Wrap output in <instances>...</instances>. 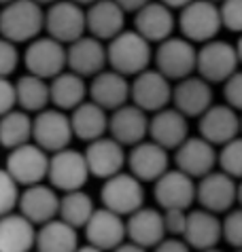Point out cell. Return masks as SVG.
<instances>
[{
	"instance_id": "6da1fadb",
	"label": "cell",
	"mask_w": 242,
	"mask_h": 252,
	"mask_svg": "<svg viewBox=\"0 0 242 252\" xmlns=\"http://www.w3.org/2000/svg\"><path fill=\"white\" fill-rule=\"evenodd\" d=\"M45 30V11L37 0H11L0 11V36L30 43Z\"/></svg>"
},
{
	"instance_id": "7a4b0ae2",
	"label": "cell",
	"mask_w": 242,
	"mask_h": 252,
	"mask_svg": "<svg viewBox=\"0 0 242 252\" xmlns=\"http://www.w3.org/2000/svg\"><path fill=\"white\" fill-rule=\"evenodd\" d=\"M106 53H109V66L125 76H136L147 70L153 60L151 43L136 30H123L115 38H111Z\"/></svg>"
},
{
	"instance_id": "3957f363",
	"label": "cell",
	"mask_w": 242,
	"mask_h": 252,
	"mask_svg": "<svg viewBox=\"0 0 242 252\" xmlns=\"http://www.w3.org/2000/svg\"><path fill=\"white\" fill-rule=\"evenodd\" d=\"M179 28L191 43H208L223 28L221 9L215 0H191L181 9Z\"/></svg>"
},
{
	"instance_id": "277c9868",
	"label": "cell",
	"mask_w": 242,
	"mask_h": 252,
	"mask_svg": "<svg viewBox=\"0 0 242 252\" xmlns=\"http://www.w3.org/2000/svg\"><path fill=\"white\" fill-rule=\"evenodd\" d=\"M153 60L161 74H166L170 81H181L198 70V49L189 38L170 36L158 43Z\"/></svg>"
},
{
	"instance_id": "5b68a950",
	"label": "cell",
	"mask_w": 242,
	"mask_h": 252,
	"mask_svg": "<svg viewBox=\"0 0 242 252\" xmlns=\"http://www.w3.org/2000/svg\"><path fill=\"white\" fill-rule=\"evenodd\" d=\"M45 30L49 36L64 45L81 38L87 30V15L83 11V4L75 0H55L45 13Z\"/></svg>"
},
{
	"instance_id": "8992f818",
	"label": "cell",
	"mask_w": 242,
	"mask_h": 252,
	"mask_svg": "<svg viewBox=\"0 0 242 252\" xmlns=\"http://www.w3.org/2000/svg\"><path fill=\"white\" fill-rule=\"evenodd\" d=\"M240 66L236 45L212 38L198 49V70L196 72L208 83H225Z\"/></svg>"
},
{
	"instance_id": "52a82bcc",
	"label": "cell",
	"mask_w": 242,
	"mask_h": 252,
	"mask_svg": "<svg viewBox=\"0 0 242 252\" xmlns=\"http://www.w3.org/2000/svg\"><path fill=\"white\" fill-rule=\"evenodd\" d=\"M24 64L28 72L51 81L53 76L64 72V68H68L66 45L49 36V34L47 36H37L34 40H30V45L26 49Z\"/></svg>"
},
{
	"instance_id": "ba28073f",
	"label": "cell",
	"mask_w": 242,
	"mask_h": 252,
	"mask_svg": "<svg viewBox=\"0 0 242 252\" xmlns=\"http://www.w3.org/2000/svg\"><path fill=\"white\" fill-rule=\"evenodd\" d=\"M102 206L113 210L121 216H130L145 204V189L142 180H138L134 174L119 172L115 176L106 178L100 191Z\"/></svg>"
},
{
	"instance_id": "9c48e42d",
	"label": "cell",
	"mask_w": 242,
	"mask_h": 252,
	"mask_svg": "<svg viewBox=\"0 0 242 252\" xmlns=\"http://www.w3.org/2000/svg\"><path fill=\"white\" fill-rule=\"evenodd\" d=\"M91 176L85 153L73 151V149H62L58 153H51L49 159V185L55 187L58 191H77L83 189L87 178Z\"/></svg>"
},
{
	"instance_id": "30bf717a",
	"label": "cell",
	"mask_w": 242,
	"mask_h": 252,
	"mask_svg": "<svg viewBox=\"0 0 242 252\" xmlns=\"http://www.w3.org/2000/svg\"><path fill=\"white\" fill-rule=\"evenodd\" d=\"M73 138H75V131L66 110L45 108L34 117L32 142H37L47 153H58L62 149H68Z\"/></svg>"
},
{
	"instance_id": "8fae6325",
	"label": "cell",
	"mask_w": 242,
	"mask_h": 252,
	"mask_svg": "<svg viewBox=\"0 0 242 252\" xmlns=\"http://www.w3.org/2000/svg\"><path fill=\"white\" fill-rule=\"evenodd\" d=\"M49 153L37 142H26L17 149H11L6 157V170L21 187L39 185L49 174Z\"/></svg>"
},
{
	"instance_id": "7c38bea8",
	"label": "cell",
	"mask_w": 242,
	"mask_h": 252,
	"mask_svg": "<svg viewBox=\"0 0 242 252\" xmlns=\"http://www.w3.org/2000/svg\"><path fill=\"white\" fill-rule=\"evenodd\" d=\"M198 185L189 174L176 170H168L166 174L153 183V197L161 210H189L196 201Z\"/></svg>"
},
{
	"instance_id": "4fadbf2b",
	"label": "cell",
	"mask_w": 242,
	"mask_h": 252,
	"mask_svg": "<svg viewBox=\"0 0 242 252\" xmlns=\"http://www.w3.org/2000/svg\"><path fill=\"white\" fill-rule=\"evenodd\" d=\"M172 89L174 87H170V79L166 74H161L158 68H147L134 76L130 100L147 113H158L172 102Z\"/></svg>"
},
{
	"instance_id": "5bb4252c",
	"label": "cell",
	"mask_w": 242,
	"mask_h": 252,
	"mask_svg": "<svg viewBox=\"0 0 242 252\" xmlns=\"http://www.w3.org/2000/svg\"><path fill=\"white\" fill-rule=\"evenodd\" d=\"M196 201L200 204V208L210 210L215 214L230 212L234 204L238 201L236 178L225 174L223 170L206 174V176L200 178V183H198Z\"/></svg>"
},
{
	"instance_id": "9a60e30c",
	"label": "cell",
	"mask_w": 242,
	"mask_h": 252,
	"mask_svg": "<svg viewBox=\"0 0 242 252\" xmlns=\"http://www.w3.org/2000/svg\"><path fill=\"white\" fill-rule=\"evenodd\" d=\"M174 163L191 178H202L215 170V165L219 163V153L215 151V144L202 136L187 138L174 151Z\"/></svg>"
},
{
	"instance_id": "2e32d148",
	"label": "cell",
	"mask_w": 242,
	"mask_h": 252,
	"mask_svg": "<svg viewBox=\"0 0 242 252\" xmlns=\"http://www.w3.org/2000/svg\"><path fill=\"white\" fill-rule=\"evenodd\" d=\"M168 149L153 140H142L127 153V167L142 183H155L161 174L168 172Z\"/></svg>"
},
{
	"instance_id": "e0dca14e",
	"label": "cell",
	"mask_w": 242,
	"mask_h": 252,
	"mask_svg": "<svg viewBox=\"0 0 242 252\" xmlns=\"http://www.w3.org/2000/svg\"><path fill=\"white\" fill-rule=\"evenodd\" d=\"M149 113L136 104H123L109 117V134L123 146H134L149 136Z\"/></svg>"
},
{
	"instance_id": "ac0fdd59",
	"label": "cell",
	"mask_w": 242,
	"mask_h": 252,
	"mask_svg": "<svg viewBox=\"0 0 242 252\" xmlns=\"http://www.w3.org/2000/svg\"><path fill=\"white\" fill-rule=\"evenodd\" d=\"M60 199L62 197L58 195L55 187H47L39 183L26 187V191L19 195L17 208L34 225H45V222L60 216Z\"/></svg>"
},
{
	"instance_id": "d6986e66",
	"label": "cell",
	"mask_w": 242,
	"mask_h": 252,
	"mask_svg": "<svg viewBox=\"0 0 242 252\" xmlns=\"http://www.w3.org/2000/svg\"><path fill=\"white\" fill-rule=\"evenodd\" d=\"M85 159H87L89 172L96 178H111L121 172V167L127 163V155L123 151V144L117 142L115 138H98L87 142L85 149Z\"/></svg>"
},
{
	"instance_id": "ffe728a7",
	"label": "cell",
	"mask_w": 242,
	"mask_h": 252,
	"mask_svg": "<svg viewBox=\"0 0 242 252\" xmlns=\"http://www.w3.org/2000/svg\"><path fill=\"white\" fill-rule=\"evenodd\" d=\"M66 55H68V70L85 76H96L98 72H102L104 66L109 64V53L106 47L102 45L100 38L96 36H83L73 40L70 45H66Z\"/></svg>"
},
{
	"instance_id": "44dd1931",
	"label": "cell",
	"mask_w": 242,
	"mask_h": 252,
	"mask_svg": "<svg viewBox=\"0 0 242 252\" xmlns=\"http://www.w3.org/2000/svg\"><path fill=\"white\" fill-rule=\"evenodd\" d=\"M83 229H85L87 242L102 250L119 248L127 237V225L123 222V219H121V214L113 212L109 208L96 210Z\"/></svg>"
},
{
	"instance_id": "7402d4cb",
	"label": "cell",
	"mask_w": 242,
	"mask_h": 252,
	"mask_svg": "<svg viewBox=\"0 0 242 252\" xmlns=\"http://www.w3.org/2000/svg\"><path fill=\"white\" fill-rule=\"evenodd\" d=\"M200 136L215 146H223L240 134V117L230 104H212L198 123Z\"/></svg>"
},
{
	"instance_id": "603a6c76",
	"label": "cell",
	"mask_w": 242,
	"mask_h": 252,
	"mask_svg": "<svg viewBox=\"0 0 242 252\" xmlns=\"http://www.w3.org/2000/svg\"><path fill=\"white\" fill-rule=\"evenodd\" d=\"M172 104L185 117L200 119L212 106V87L210 83L198 76H185L172 89Z\"/></svg>"
},
{
	"instance_id": "cb8c5ba5",
	"label": "cell",
	"mask_w": 242,
	"mask_h": 252,
	"mask_svg": "<svg viewBox=\"0 0 242 252\" xmlns=\"http://www.w3.org/2000/svg\"><path fill=\"white\" fill-rule=\"evenodd\" d=\"M134 30L140 32L149 43H161L170 38L174 32L172 9L161 0H149L142 9L134 13Z\"/></svg>"
},
{
	"instance_id": "d4e9b609",
	"label": "cell",
	"mask_w": 242,
	"mask_h": 252,
	"mask_svg": "<svg viewBox=\"0 0 242 252\" xmlns=\"http://www.w3.org/2000/svg\"><path fill=\"white\" fill-rule=\"evenodd\" d=\"M187 119L179 108H161L149 121V138L168 151H176L189 138Z\"/></svg>"
},
{
	"instance_id": "484cf974",
	"label": "cell",
	"mask_w": 242,
	"mask_h": 252,
	"mask_svg": "<svg viewBox=\"0 0 242 252\" xmlns=\"http://www.w3.org/2000/svg\"><path fill=\"white\" fill-rule=\"evenodd\" d=\"M132 83H127V76L117 70H102L96 76H91L89 83V100L100 104L106 110H115L123 106L130 100Z\"/></svg>"
},
{
	"instance_id": "4316f807",
	"label": "cell",
	"mask_w": 242,
	"mask_h": 252,
	"mask_svg": "<svg viewBox=\"0 0 242 252\" xmlns=\"http://www.w3.org/2000/svg\"><path fill=\"white\" fill-rule=\"evenodd\" d=\"M127 240L138 244L142 248H155L166 237V222H163V212L155 208H138L136 212L127 216Z\"/></svg>"
},
{
	"instance_id": "83f0119b",
	"label": "cell",
	"mask_w": 242,
	"mask_h": 252,
	"mask_svg": "<svg viewBox=\"0 0 242 252\" xmlns=\"http://www.w3.org/2000/svg\"><path fill=\"white\" fill-rule=\"evenodd\" d=\"M223 237V220L217 219L210 210H191L187 212V225H185L183 240L196 250L215 248Z\"/></svg>"
},
{
	"instance_id": "f1b7e54d",
	"label": "cell",
	"mask_w": 242,
	"mask_h": 252,
	"mask_svg": "<svg viewBox=\"0 0 242 252\" xmlns=\"http://www.w3.org/2000/svg\"><path fill=\"white\" fill-rule=\"evenodd\" d=\"M85 15H87V32L100 40H111L119 32H123L125 11L115 0H96L87 6Z\"/></svg>"
},
{
	"instance_id": "f546056e",
	"label": "cell",
	"mask_w": 242,
	"mask_h": 252,
	"mask_svg": "<svg viewBox=\"0 0 242 252\" xmlns=\"http://www.w3.org/2000/svg\"><path fill=\"white\" fill-rule=\"evenodd\" d=\"M37 246V229L34 222L24 214L0 216V252H30Z\"/></svg>"
},
{
	"instance_id": "4dcf8cb0",
	"label": "cell",
	"mask_w": 242,
	"mask_h": 252,
	"mask_svg": "<svg viewBox=\"0 0 242 252\" xmlns=\"http://www.w3.org/2000/svg\"><path fill=\"white\" fill-rule=\"evenodd\" d=\"M70 123H73L75 138L83 140V142H91V140L102 138L109 131V117H106V108H102L96 102H83L79 104L73 115H70Z\"/></svg>"
},
{
	"instance_id": "1f68e13d",
	"label": "cell",
	"mask_w": 242,
	"mask_h": 252,
	"mask_svg": "<svg viewBox=\"0 0 242 252\" xmlns=\"http://www.w3.org/2000/svg\"><path fill=\"white\" fill-rule=\"evenodd\" d=\"M79 248L77 227L62 219H53L37 231V252H75Z\"/></svg>"
},
{
	"instance_id": "d6a6232c",
	"label": "cell",
	"mask_w": 242,
	"mask_h": 252,
	"mask_svg": "<svg viewBox=\"0 0 242 252\" xmlns=\"http://www.w3.org/2000/svg\"><path fill=\"white\" fill-rule=\"evenodd\" d=\"M49 89H51V104L60 110H75L89 94V87H85L83 76L73 70L68 72L64 70L58 76H53L49 81Z\"/></svg>"
},
{
	"instance_id": "836d02e7",
	"label": "cell",
	"mask_w": 242,
	"mask_h": 252,
	"mask_svg": "<svg viewBox=\"0 0 242 252\" xmlns=\"http://www.w3.org/2000/svg\"><path fill=\"white\" fill-rule=\"evenodd\" d=\"M17 106L28 110V113H40L51 102V89H49L47 79L28 72L15 81Z\"/></svg>"
},
{
	"instance_id": "e575fe53",
	"label": "cell",
	"mask_w": 242,
	"mask_h": 252,
	"mask_svg": "<svg viewBox=\"0 0 242 252\" xmlns=\"http://www.w3.org/2000/svg\"><path fill=\"white\" fill-rule=\"evenodd\" d=\"M32 125L34 119H30V113L24 108L9 110L6 115L0 117V144L4 149H17L32 140Z\"/></svg>"
},
{
	"instance_id": "d590c367",
	"label": "cell",
	"mask_w": 242,
	"mask_h": 252,
	"mask_svg": "<svg viewBox=\"0 0 242 252\" xmlns=\"http://www.w3.org/2000/svg\"><path fill=\"white\" fill-rule=\"evenodd\" d=\"M96 212L94 199L87 193H83L81 189L77 191H66L60 199V219L66 220L68 225L77 229H83L91 219V214Z\"/></svg>"
},
{
	"instance_id": "8d00e7d4",
	"label": "cell",
	"mask_w": 242,
	"mask_h": 252,
	"mask_svg": "<svg viewBox=\"0 0 242 252\" xmlns=\"http://www.w3.org/2000/svg\"><path fill=\"white\" fill-rule=\"evenodd\" d=\"M219 167H221L225 174H230V176L242 180V138L240 136L221 146Z\"/></svg>"
},
{
	"instance_id": "74e56055",
	"label": "cell",
	"mask_w": 242,
	"mask_h": 252,
	"mask_svg": "<svg viewBox=\"0 0 242 252\" xmlns=\"http://www.w3.org/2000/svg\"><path fill=\"white\" fill-rule=\"evenodd\" d=\"M19 183L9 174V170H0V216L13 212L19 204Z\"/></svg>"
},
{
	"instance_id": "f35d334b",
	"label": "cell",
	"mask_w": 242,
	"mask_h": 252,
	"mask_svg": "<svg viewBox=\"0 0 242 252\" xmlns=\"http://www.w3.org/2000/svg\"><path fill=\"white\" fill-rule=\"evenodd\" d=\"M223 240L232 248H242V208L230 210L223 219Z\"/></svg>"
},
{
	"instance_id": "ab89813d",
	"label": "cell",
	"mask_w": 242,
	"mask_h": 252,
	"mask_svg": "<svg viewBox=\"0 0 242 252\" xmlns=\"http://www.w3.org/2000/svg\"><path fill=\"white\" fill-rule=\"evenodd\" d=\"M219 9H221L223 28L242 34V0H221Z\"/></svg>"
},
{
	"instance_id": "60d3db41",
	"label": "cell",
	"mask_w": 242,
	"mask_h": 252,
	"mask_svg": "<svg viewBox=\"0 0 242 252\" xmlns=\"http://www.w3.org/2000/svg\"><path fill=\"white\" fill-rule=\"evenodd\" d=\"M17 43L0 36V76H9L15 72L19 64V53H17Z\"/></svg>"
},
{
	"instance_id": "b9f144b4",
	"label": "cell",
	"mask_w": 242,
	"mask_h": 252,
	"mask_svg": "<svg viewBox=\"0 0 242 252\" xmlns=\"http://www.w3.org/2000/svg\"><path fill=\"white\" fill-rule=\"evenodd\" d=\"M223 97L230 106H234L236 110H242V70H236L223 83Z\"/></svg>"
},
{
	"instance_id": "7bdbcfd3",
	"label": "cell",
	"mask_w": 242,
	"mask_h": 252,
	"mask_svg": "<svg viewBox=\"0 0 242 252\" xmlns=\"http://www.w3.org/2000/svg\"><path fill=\"white\" fill-rule=\"evenodd\" d=\"M163 222H166V231L170 235H183L185 225H187V210H163Z\"/></svg>"
},
{
	"instance_id": "ee69618b",
	"label": "cell",
	"mask_w": 242,
	"mask_h": 252,
	"mask_svg": "<svg viewBox=\"0 0 242 252\" xmlns=\"http://www.w3.org/2000/svg\"><path fill=\"white\" fill-rule=\"evenodd\" d=\"M17 106L15 83L9 81V76H0V117Z\"/></svg>"
},
{
	"instance_id": "f6af8a7d",
	"label": "cell",
	"mask_w": 242,
	"mask_h": 252,
	"mask_svg": "<svg viewBox=\"0 0 242 252\" xmlns=\"http://www.w3.org/2000/svg\"><path fill=\"white\" fill-rule=\"evenodd\" d=\"M153 252H191V246L185 240H176V237L172 235L170 240L163 237L158 246L153 248Z\"/></svg>"
},
{
	"instance_id": "bcb514c9",
	"label": "cell",
	"mask_w": 242,
	"mask_h": 252,
	"mask_svg": "<svg viewBox=\"0 0 242 252\" xmlns=\"http://www.w3.org/2000/svg\"><path fill=\"white\" fill-rule=\"evenodd\" d=\"M115 2H117L125 13H136L138 9H142V6L149 2V0H115Z\"/></svg>"
},
{
	"instance_id": "7dc6e473",
	"label": "cell",
	"mask_w": 242,
	"mask_h": 252,
	"mask_svg": "<svg viewBox=\"0 0 242 252\" xmlns=\"http://www.w3.org/2000/svg\"><path fill=\"white\" fill-rule=\"evenodd\" d=\"M113 252H147V248H142V246H138V244L130 242V244H121V246L115 248Z\"/></svg>"
},
{
	"instance_id": "c3c4849f",
	"label": "cell",
	"mask_w": 242,
	"mask_h": 252,
	"mask_svg": "<svg viewBox=\"0 0 242 252\" xmlns=\"http://www.w3.org/2000/svg\"><path fill=\"white\" fill-rule=\"evenodd\" d=\"M161 2H163V4H168L170 9H183V6H185V4H189L191 0H161Z\"/></svg>"
},
{
	"instance_id": "681fc988",
	"label": "cell",
	"mask_w": 242,
	"mask_h": 252,
	"mask_svg": "<svg viewBox=\"0 0 242 252\" xmlns=\"http://www.w3.org/2000/svg\"><path fill=\"white\" fill-rule=\"evenodd\" d=\"M75 252H106V250H102V248H98V246H94V244H85V246H79Z\"/></svg>"
},
{
	"instance_id": "f907efd6",
	"label": "cell",
	"mask_w": 242,
	"mask_h": 252,
	"mask_svg": "<svg viewBox=\"0 0 242 252\" xmlns=\"http://www.w3.org/2000/svg\"><path fill=\"white\" fill-rule=\"evenodd\" d=\"M236 51H238V58H240V64H242V34H240V38H238V43H236Z\"/></svg>"
},
{
	"instance_id": "816d5d0a",
	"label": "cell",
	"mask_w": 242,
	"mask_h": 252,
	"mask_svg": "<svg viewBox=\"0 0 242 252\" xmlns=\"http://www.w3.org/2000/svg\"><path fill=\"white\" fill-rule=\"evenodd\" d=\"M238 204L242 208V180H240V185H238Z\"/></svg>"
},
{
	"instance_id": "f5cc1de1",
	"label": "cell",
	"mask_w": 242,
	"mask_h": 252,
	"mask_svg": "<svg viewBox=\"0 0 242 252\" xmlns=\"http://www.w3.org/2000/svg\"><path fill=\"white\" fill-rule=\"evenodd\" d=\"M75 2H79V4H83V6H89L91 2H96V0H75Z\"/></svg>"
},
{
	"instance_id": "db71d44e",
	"label": "cell",
	"mask_w": 242,
	"mask_h": 252,
	"mask_svg": "<svg viewBox=\"0 0 242 252\" xmlns=\"http://www.w3.org/2000/svg\"><path fill=\"white\" fill-rule=\"evenodd\" d=\"M198 252H223V250H219V248L215 246V248H206V250H198Z\"/></svg>"
},
{
	"instance_id": "11a10c76",
	"label": "cell",
	"mask_w": 242,
	"mask_h": 252,
	"mask_svg": "<svg viewBox=\"0 0 242 252\" xmlns=\"http://www.w3.org/2000/svg\"><path fill=\"white\" fill-rule=\"evenodd\" d=\"M37 2H40V4H53L55 0H37Z\"/></svg>"
},
{
	"instance_id": "9f6ffc18",
	"label": "cell",
	"mask_w": 242,
	"mask_h": 252,
	"mask_svg": "<svg viewBox=\"0 0 242 252\" xmlns=\"http://www.w3.org/2000/svg\"><path fill=\"white\" fill-rule=\"evenodd\" d=\"M6 2H11V0H0V4H6Z\"/></svg>"
},
{
	"instance_id": "6f0895ef",
	"label": "cell",
	"mask_w": 242,
	"mask_h": 252,
	"mask_svg": "<svg viewBox=\"0 0 242 252\" xmlns=\"http://www.w3.org/2000/svg\"><path fill=\"white\" fill-rule=\"evenodd\" d=\"M240 134H242V117H240Z\"/></svg>"
},
{
	"instance_id": "680465c9",
	"label": "cell",
	"mask_w": 242,
	"mask_h": 252,
	"mask_svg": "<svg viewBox=\"0 0 242 252\" xmlns=\"http://www.w3.org/2000/svg\"><path fill=\"white\" fill-rule=\"evenodd\" d=\"M236 252H242V248H238V250H236Z\"/></svg>"
},
{
	"instance_id": "91938a15",
	"label": "cell",
	"mask_w": 242,
	"mask_h": 252,
	"mask_svg": "<svg viewBox=\"0 0 242 252\" xmlns=\"http://www.w3.org/2000/svg\"><path fill=\"white\" fill-rule=\"evenodd\" d=\"M215 2H221V0H215Z\"/></svg>"
},
{
	"instance_id": "94428289",
	"label": "cell",
	"mask_w": 242,
	"mask_h": 252,
	"mask_svg": "<svg viewBox=\"0 0 242 252\" xmlns=\"http://www.w3.org/2000/svg\"><path fill=\"white\" fill-rule=\"evenodd\" d=\"M30 252H32V250H30Z\"/></svg>"
}]
</instances>
